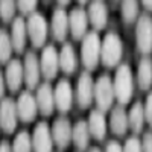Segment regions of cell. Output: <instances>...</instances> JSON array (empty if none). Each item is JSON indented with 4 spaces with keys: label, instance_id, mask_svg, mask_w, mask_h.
<instances>
[{
    "label": "cell",
    "instance_id": "obj_1",
    "mask_svg": "<svg viewBox=\"0 0 152 152\" xmlns=\"http://www.w3.org/2000/svg\"><path fill=\"white\" fill-rule=\"evenodd\" d=\"M114 87V96H116L117 104L128 105L134 94V76L132 70L128 64H119L116 75L113 79Z\"/></svg>",
    "mask_w": 152,
    "mask_h": 152
},
{
    "label": "cell",
    "instance_id": "obj_2",
    "mask_svg": "<svg viewBox=\"0 0 152 152\" xmlns=\"http://www.w3.org/2000/svg\"><path fill=\"white\" fill-rule=\"evenodd\" d=\"M123 56V43L116 32H108L100 44V62L107 69H114L120 64Z\"/></svg>",
    "mask_w": 152,
    "mask_h": 152
},
{
    "label": "cell",
    "instance_id": "obj_3",
    "mask_svg": "<svg viewBox=\"0 0 152 152\" xmlns=\"http://www.w3.org/2000/svg\"><path fill=\"white\" fill-rule=\"evenodd\" d=\"M100 37L97 31L87 32L82 38V46H81V61L85 70L93 72L97 69L100 62Z\"/></svg>",
    "mask_w": 152,
    "mask_h": 152
},
{
    "label": "cell",
    "instance_id": "obj_4",
    "mask_svg": "<svg viewBox=\"0 0 152 152\" xmlns=\"http://www.w3.org/2000/svg\"><path fill=\"white\" fill-rule=\"evenodd\" d=\"M26 28H28V37L34 49H43L47 40V34H49V24L44 15L34 11L32 14L28 15Z\"/></svg>",
    "mask_w": 152,
    "mask_h": 152
},
{
    "label": "cell",
    "instance_id": "obj_5",
    "mask_svg": "<svg viewBox=\"0 0 152 152\" xmlns=\"http://www.w3.org/2000/svg\"><path fill=\"white\" fill-rule=\"evenodd\" d=\"M114 100H116V96H114L113 79L108 75H100L94 81V104L97 110L104 113L110 111Z\"/></svg>",
    "mask_w": 152,
    "mask_h": 152
},
{
    "label": "cell",
    "instance_id": "obj_6",
    "mask_svg": "<svg viewBox=\"0 0 152 152\" xmlns=\"http://www.w3.org/2000/svg\"><path fill=\"white\" fill-rule=\"evenodd\" d=\"M76 104L81 110L90 108L94 102V79L91 78V73L88 70H84L76 84V91H75Z\"/></svg>",
    "mask_w": 152,
    "mask_h": 152
},
{
    "label": "cell",
    "instance_id": "obj_7",
    "mask_svg": "<svg viewBox=\"0 0 152 152\" xmlns=\"http://www.w3.org/2000/svg\"><path fill=\"white\" fill-rule=\"evenodd\" d=\"M135 44L142 55L152 53V17L143 14L137 18L135 26Z\"/></svg>",
    "mask_w": 152,
    "mask_h": 152
},
{
    "label": "cell",
    "instance_id": "obj_8",
    "mask_svg": "<svg viewBox=\"0 0 152 152\" xmlns=\"http://www.w3.org/2000/svg\"><path fill=\"white\" fill-rule=\"evenodd\" d=\"M40 69L41 76L46 81H52L56 78L59 72V52L55 49V46L47 44L43 47L40 55Z\"/></svg>",
    "mask_w": 152,
    "mask_h": 152
},
{
    "label": "cell",
    "instance_id": "obj_9",
    "mask_svg": "<svg viewBox=\"0 0 152 152\" xmlns=\"http://www.w3.org/2000/svg\"><path fill=\"white\" fill-rule=\"evenodd\" d=\"M18 123L17 102L12 97H3L0 100V126L6 134H12Z\"/></svg>",
    "mask_w": 152,
    "mask_h": 152
},
{
    "label": "cell",
    "instance_id": "obj_10",
    "mask_svg": "<svg viewBox=\"0 0 152 152\" xmlns=\"http://www.w3.org/2000/svg\"><path fill=\"white\" fill-rule=\"evenodd\" d=\"M53 96H55V110H58L61 114H67L75 102V94L73 88L69 79H59L53 88Z\"/></svg>",
    "mask_w": 152,
    "mask_h": 152
},
{
    "label": "cell",
    "instance_id": "obj_11",
    "mask_svg": "<svg viewBox=\"0 0 152 152\" xmlns=\"http://www.w3.org/2000/svg\"><path fill=\"white\" fill-rule=\"evenodd\" d=\"M17 113H18V120L23 123H32L37 116H38V105H37V99L35 94L31 93V90L21 91L17 97Z\"/></svg>",
    "mask_w": 152,
    "mask_h": 152
},
{
    "label": "cell",
    "instance_id": "obj_12",
    "mask_svg": "<svg viewBox=\"0 0 152 152\" xmlns=\"http://www.w3.org/2000/svg\"><path fill=\"white\" fill-rule=\"evenodd\" d=\"M23 72H24V84H26L28 90H31V91L35 90L40 85L41 69H40V58L32 50L26 52V55H24Z\"/></svg>",
    "mask_w": 152,
    "mask_h": 152
},
{
    "label": "cell",
    "instance_id": "obj_13",
    "mask_svg": "<svg viewBox=\"0 0 152 152\" xmlns=\"http://www.w3.org/2000/svg\"><path fill=\"white\" fill-rule=\"evenodd\" d=\"M52 138H53V145L59 149L64 151L70 146L72 143V131L73 126L70 123L69 119L66 117H58L55 119L53 125H52Z\"/></svg>",
    "mask_w": 152,
    "mask_h": 152
},
{
    "label": "cell",
    "instance_id": "obj_14",
    "mask_svg": "<svg viewBox=\"0 0 152 152\" xmlns=\"http://www.w3.org/2000/svg\"><path fill=\"white\" fill-rule=\"evenodd\" d=\"M35 93V99H37V105H38V111L43 117H49L52 116L55 111V96H53V88L50 85L49 81L40 84L37 88Z\"/></svg>",
    "mask_w": 152,
    "mask_h": 152
},
{
    "label": "cell",
    "instance_id": "obj_15",
    "mask_svg": "<svg viewBox=\"0 0 152 152\" xmlns=\"http://www.w3.org/2000/svg\"><path fill=\"white\" fill-rule=\"evenodd\" d=\"M88 14L84 8H73L69 14V31L75 41H81L88 29Z\"/></svg>",
    "mask_w": 152,
    "mask_h": 152
},
{
    "label": "cell",
    "instance_id": "obj_16",
    "mask_svg": "<svg viewBox=\"0 0 152 152\" xmlns=\"http://www.w3.org/2000/svg\"><path fill=\"white\" fill-rule=\"evenodd\" d=\"M52 129L47 122H38L32 132V149L40 152H50L53 149Z\"/></svg>",
    "mask_w": 152,
    "mask_h": 152
},
{
    "label": "cell",
    "instance_id": "obj_17",
    "mask_svg": "<svg viewBox=\"0 0 152 152\" xmlns=\"http://www.w3.org/2000/svg\"><path fill=\"white\" fill-rule=\"evenodd\" d=\"M50 32H52L55 41L64 43L67 35L70 34L69 31V14L66 12L64 6H59L53 11L52 20H50Z\"/></svg>",
    "mask_w": 152,
    "mask_h": 152
},
{
    "label": "cell",
    "instance_id": "obj_18",
    "mask_svg": "<svg viewBox=\"0 0 152 152\" xmlns=\"http://www.w3.org/2000/svg\"><path fill=\"white\" fill-rule=\"evenodd\" d=\"M5 81L6 87L11 93L20 91L21 85L24 84V72H23V62L20 59H11L6 64L5 70Z\"/></svg>",
    "mask_w": 152,
    "mask_h": 152
},
{
    "label": "cell",
    "instance_id": "obj_19",
    "mask_svg": "<svg viewBox=\"0 0 152 152\" xmlns=\"http://www.w3.org/2000/svg\"><path fill=\"white\" fill-rule=\"evenodd\" d=\"M88 131H90V135L94 138L96 142H104L107 137V119H105V113L100 110H91L90 114H88Z\"/></svg>",
    "mask_w": 152,
    "mask_h": 152
},
{
    "label": "cell",
    "instance_id": "obj_20",
    "mask_svg": "<svg viewBox=\"0 0 152 152\" xmlns=\"http://www.w3.org/2000/svg\"><path fill=\"white\" fill-rule=\"evenodd\" d=\"M110 129L114 135L125 137L128 132L129 125H128V113L125 110V105H116L110 110Z\"/></svg>",
    "mask_w": 152,
    "mask_h": 152
},
{
    "label": "cell",
    "instance_id": "obj_21",
    "mask_svg": "<svg viewBox=\"0 0 152 152\" xmlns=\"http://www.w3.org/2000/svg\"><path fill=\"white\" fill-rule=\"evenodd\" d=\"M88 21L94 28V31H102L108 23V8L102 0H93L88 5Z\"/></svg>",
    "mask_w": 152,
    "mask_h": 152
},
{
    "label": "cell",
    "instance_id": "obj_22",
    "mask_svg": "<svg viewBox=\"0 0 152 152\" xmlns=\"http://www.w3.org/2000/svg\"><path fill=\"white\" fill-rule=\"evenodd\" d=\"M11 41L12 47L17 53H23L26 49V41H28V28H26V20L23 17H15L12 20L11 26Z\"/></svg>",
    "mask_w": 152,
    "mask_h": 152
},
{
    "label": "cell",
    "instance_id": "obj_23",
    "mask_svg": "<svg viewBox=\"0 0 152 152\" xmlns=\"http://www.w3.org/2000/svg\"><path fill=\"white\" fill-rule=\"evenodd\" d=\"M78 66H79V61L73 44L64 41L59 50V70H62L66 75H73L78 70Z\"/></svg>",
    "mask_w": 152,
    "mask_h": 152
},
{
    "label": "cell",
    "instance_id": "obj_24",
    "mask_svg": "<svg viewBox=\"0 0 152 152\" xmlns=\"http://www.w3.org/2000/svg\"><path fill=\"white\" fill-rule=\"evenodd\" d=\"M137 85L142 91H148L152 87V59L143 55L137 67Z\"/></svg>",
    "mask_w": 152,
    "mask_h": 152
},
{
    "label": "cell",
    "instance_id": "obj_25",
    "mask_svg": "<svg viewBox=\"0 0 152 152\" xmlns=\"http://www.w3.org/2000/svg\"><path fill=\"white\" fill-rule=\"evenodd\" d=\"M90 131H88L87 120H79L73 125L72 131V143L76 151H87L90 146Z\"/></svg>",
    "mask_w": 152,
    "mask_h": 152
},
{
    "label": "cell",
    "instance_id": "obj_26",
    "mask_svg": "<svg viewBox=\"0 0 152 152\" xmlns=\"http://www.w3.org/2000/svg\"><path fill=\"white\" fill-rule=\"evenodd\" d=\"M145 108L142 102H135L131 110L128 111V125H129V129L134 134H140L143 132L145 128Z\"/></svg>",
    "mask_w": 152,
    "mask_h": 152
},
{
    "label": "cell",
    "instance_id": "obj_27",
    "mask_svg": "<svg viewBox=\"0 0 152 152\" xmlns=\"http://www.w3.org/2000/svg\"><path fill=\"white\" fill-rule=\"evenodd\" d=\"M140 12V3L138 0H122L120 5V17L125 24H132Z\"/></svg>",
    "mask_w": 152,
    "mask_h": 152
},
{
    "label": "cell",
    "instance_id": "obj_28",
    "mask_svg": "<svg viewBox=\"0 0 152 152\" xmlns=\"http://www.w3.org/2000/svg\"><path fill=\"white\" fill-rule=\"evenodd\" d=\"M12 41H11V35L5 31L0 29V64H8L12 59Z\"/></svg>",
    "mask_w": 152,
    "mask_h": 152
},
{
    "label": "cell",
    "instance_id": "obj_29",
    "mask_svg": "<svg viewBox=\"0 0 152 152\" xmlns=\"http://www.w3.org/2000/svg\"><path fill=\"white\" fill-rule=\"evenodd\" d=\"M12 151H20V152L32 151V135L26 129L20 131L15 135L14 142H12Z\"/></svg>",
    "mask_w": 152,
    "mask_h": 152
},
{
    "label": "cell",
    "instance_id": "obj_30",
    "mask_svg": "<svg viewBox=\"0 0 152 152\" xmlns=\"http://www.w3.org/2000/svg\"><path fill=\"white\" fill-rule=\"evenodd\" d=\"M17 9V0H0V18L3 23H11L14 20Z\"/></svg>",
    "mask_w": 152,
    "mask_h": 152
},
{
    "label": "cell",
    "instance_id": "obj_31",
    "mask_svg": "<svg viewBox=\"0 0 152 152\" xmlns=\"http://www.w3.org/2000/svg\"><path fill=\"white\" fill-rule=\"evenodd\" d=\"M17 6L23 15H29L37 9L38 0H17Z\"/></svg>",
    "mask_w": 152,
    "mask_h": 152
},
{
    "label": "cell",
    "instance_id": "obj_32",
    "mask_svg": "<svg viewBox=\"0 0 152 152\" xmlns=\"http://www.w3.org/2000/svg\"><path fill=\"white\" fill-rule=\"evenodd\" d=\"M123 151H129V152H137L142 151V138H138V134H134L131 137H128L125 140V146Z\"/></svg>",
    "mask_w": 152,
    "mask_h": 152
},
{
    "label": "cell",
    "instance_id": "obj_33",
    "mask_svg": "<svg viewBox=\"0 0 152 152\" xmlns=\"http://www.w3.org/2000/svg\"><path fill=\"white\" fill-rule=\"evenodd\" d=\"M143 108H145V120H146V123L152 128V91L148 94Z\"/></svg>",
    "mask_w": 152,
    "mask_h": 152
},
{
    "label": "cell",
    "instance_id": "obj_34",
    "mask_svg": "<svg viewBox=\"0 0 152 152\" xmlns=\"http://www.w3.org/2000/svg\"><path fill=\"white\" fill-rule=\"evenodd\" d=\"M142 151L152 152V132H145L142 137Z\"/></svg>",
    "mask_w": 152,
    "mask_h": 152
},
{
    "label": "cell",
    "instance_id": "obj_35",
    "mask_svg": "<svg viewBox=\"0 0 152 152\" xmlns=\"http://www.w3.org/2000/svg\"><path fill=\"white\" fill-rule=\"evenodd\" d=\"M105 151H108V152H120V151H123V146L117 140H110L105 146Z\"/></svg>",
    "mask_w": 152,
    "mask_h": 152
},
{
    "label": "cell",
    "instance_id": "obj_36",
    "mask_svg": "<svg viewBox=\"0 0 152 152\" xmlns=\"http://www.w3.org/2000/svg\"><path fill=\"white\" fill-rule=\"evenodd\" d=\"M5 90H6V81H5V75L0 70V100L5 96Z\"/></svg>",
    "mask_w": 152,
    "mask_h": 152
},
{
    "label": "cell",
    "instance_id": "obj_37",
    "mask_svg": "<svg viewBox=\"0 0 152 152\" xmlns=\"http://www.w3.org/2000/svg\"><path fill=\"white\" fill-rule=\"evenodd\" d=\"M9 151H12V146L9 145L8 140H2V142H0V152H9Z\"/></svg>",
    "mask_w": 152,
    "mask_h": 152
},
{
    "label": "cell",
    "instance_id": "obj_38",
    "mask_svg": "<svg viewBox=\"0 0 152 152\" xmlns=\"http://www.w3.org/2000/svg\"><path fill=\"white\" fill-rule=\"evenodd\" d=\"M142 5L145 6L146 11H151L152 12V0H142Z\"/></svg>",
    "mask_w": 152,
    "mask_h": 152
},
{
    "label": "cell",
    "instance_id": "obj_39",
    "mask_svg": "<svg viewBox=\"0 0 152 152\" xmlns=\"http://www.w3.org/2000/svg\"><path fill=\"white\" fill-rule=\"evenodd\" d=\"M56 2H58L59 6H67V5L72 2V0H56Z\"/></svg>",
    "mask_w": 152,
    "mask_h": 152
},
{
    "label": "cell",
    "instance_id": "obj_40",
    "mask_svg": "<svg viewBox=\"0 0 152 152\" xmlns=\"http://www.w3.org/2000/svg\"><path fill=\"white\" fill-rule=\"evenodd\" d=\"M78 2H79L81 5H85V3H88V0H78Z\"/></svg>",
    "mask_w": 152,
    "mask_h": 152
},
{
    "label": "cell",
    "instance_id": "obj_41",
    "mask_svg": "<svg viewBox=\"0 0 152 152\" xmlns=\"http://www.w3.org/2000/svg\"><path fill=\"white\" fill-rule=\"evenodd\" d=\"M43 2H44V3L47 5V3H50V0H43Z\"/></svg>",
    "mask_w": 152,
    "mask_h": 152
},
{
    "label": "cell",
    "instance_id": "obj_42",
    "mask_svg": "<svg viewBox=\"0 0 152 152\" xmlns=\"http://www.w3.org/2000/svg\"><path fill=\"white\" fill-rule=\"evenodd\" d=\"M0 129H2V126H0Z\"/></svg>",
    "mask_w": 152,
    "mask_h": 152
}]
</instances>
